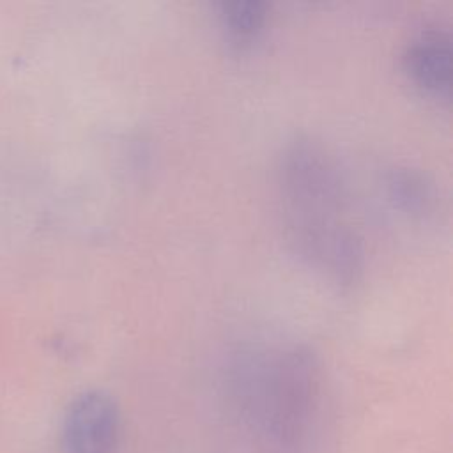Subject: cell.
Wrapping results in <instances>:
<instances>
[{
    "label": "cell",
    "mask_w": 453,
    "mask_h": 453,
    "mask_svg": "<svg viewBox=\"0 0 453 453\" xmlns=\"http://www.w3.org/2000/svg\"><path fill=\"white\" fill-rule=\"evenodd\" d=\"M120 414L111 395L101 389L80 393L62 423L64 453H113L119 442Z\"/></svg>",
    "instance_id": "2"
},
{
    "label": "cell",
    "mask_w": 453,
    "mask_h": 453,
    "mask_svg": "<svg viewBox=\"0 0 453 453\" xmlns=\"http://www.w3.org/2000/svg\"><path fill=\"white\" fill-rule=\"evenodd\" d=\"M451 35L442 27H425L412 35L403 51L409 80L435 99H449L451 92Z\"/></svg>",
    "instance_id": "3"
},
{
    "label": "cell",
    "mask_w": 453,
    "mask_h": 453,
    "mask_svg": "<svg viewBox=\"0 0 453 453\" xmlns=\"http://www.w3.org/2000/svg\"><path fill=\"white\" fill-rule=\"evenodd\" d=\"M278 191L287 235L303 260L342 285L363 273L365 250L349 219V196L333 156L297 136L278 159Z\"/></svg>",
    "instance_id": "1"
},
{
    "label": "cell",
    "mask_w": 453,
    "mask_h": 453,
    "mask_svg": "<svg viewBox=\"0 0 453 453\" xmlns=\"http://www.w3.org/2000/svg\"><path fill=\"white\" fill-rule=\"evenodd\" d=\"M388 186L395 202L412 214H425V211H428L434 202L432 186L414 170H395Z\"/></svg>",
    "instance_id": "5"
},
{
    "label": "cell",
    "mask_w": 453,
    "mask_h": 453,
    "mask_svg": "<svg viewBox=\"0 0 453 453\" xmlns=\"http://www.w3.org/2000/svg\"><path fill=\"white\" fill-rule=\"evenodd\" d=\"M267 4L260 0H232L219 5V21L228 42L244 48L258 39L267 21Z\"/></svg>",
    "instance_id": "4"
}]
</instances>
